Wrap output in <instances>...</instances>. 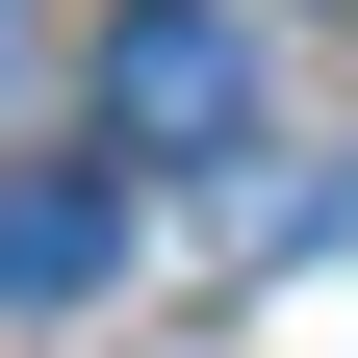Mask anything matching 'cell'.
Here are the masks:
<instances>
[{
  "label": "cell",
  "instance_id": "obj_1",
  "mask_svg": "<svg viewBox=\"0 0 358 358\" xmlns=\"http://www.w3.org/2000/svg\"><path fill=\"white\" fill-rule=\"evenodd\" d=\"M256 103H282V77H256L231 0H128V26H103V154L205 179V154H256Z\"/></svg>",
  "mask_w": 358,
  "mask_h": 358
},
{
  "label": "cell",
  "instance_id": "obj_2",
  "mask_svg": "<svg viewBox=\"0 0 358 358\" xmlns=\"http://www.w3.org/2000/svg\"><path fill=\"white\" fill-rule=\"evenodd\" d=\"M103 256H128V179L103 154H26V179H0V307H77Z\"/></svg>",
  "mask_w": 358,
  "mask_h": 358
}]
</instances>
